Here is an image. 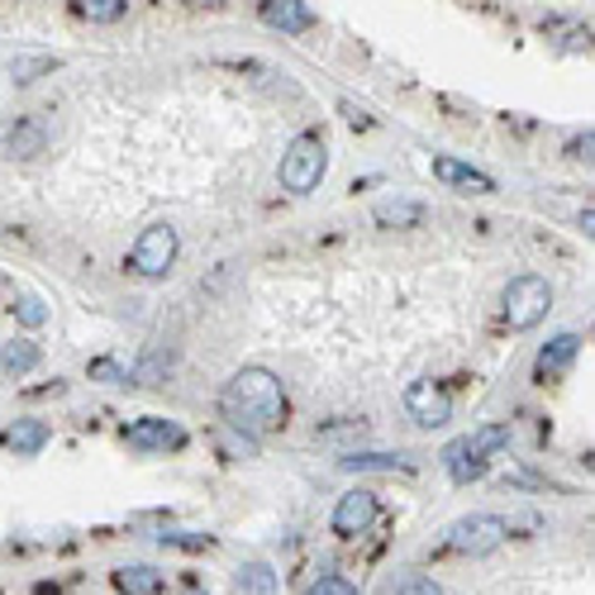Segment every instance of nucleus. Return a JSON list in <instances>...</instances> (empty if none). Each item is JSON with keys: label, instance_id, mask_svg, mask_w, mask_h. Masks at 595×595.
Listing matches in <instances>:
<instances>
[{"label": "nucleus", "instance_id": "obj_22", "mask_svg": "<svg viewBox=\"0 0 595 595\" xmlns=\"http://www.w3.org/2000/svg\"><path fill=\"white\" fill-rule=\"evenodd\" d=\"M305 595H358V586L343 582V576H319V582L305 591Z\"/></svg>", "mask_w": 595, "mask_h": 595}, {"label": "nucleus", "instance_id": "obj_20", "mask_svg": "<svg viewBox=\"0 0 595 595\" xmlns=\"http://www.w3.org/2000/svg\"><path fill=\"white\" fill-rule=\"evenodd\" d=\"M82 10L91 14L95 24H115L120 14L129 10V0H82Z\"/></svg>", "mask_w": 595, "mask_h": 595}, {"label": "nucleus", "instance_id": "obj_13", "mask_svg": "<svg viewBox=\"0 0 595 595\" xmlns=\"http://www.w3.org/2000/svg\"><path fill=\"white\" fill-rule=\"evenodd\" d=\"M43 443H48L43 420H14L6 429V448H14V458H34V453H43Z\"/></svg>", "mask_w": 595, "mask_h": 595}, {"label": "nucleus", "instance_id": "obj_8", "mask_svg": "<svg viewBox=\"0 0 595 595\" xmlns=\"http://www.w3.org/2000/svg\"><path fill=\"white\" fill-rule=\"evenodd\" d=\"M124 439H129V448H139V453H167V448L186 443V429L176 420H163V414H148V420L129 424Z\"/></svg>", "mask_w": 595, "mask_h": 595}, {"label": "nucleus", "instance_id": "obj_14", "mask_svg": "<svg viewBox=\"0 0 595 595\" xmlns=\"http://www.w3.org/2000/svg\"><path fill=\"white\" fill-rule=\"evenodd\" d=\"M167 576L153 572V567H120L115 572V591L120 595H163Z\"/></svg>", "mask_w": 595, "mask_h": 595}, {"label": "nucleus", "instance_id": "obj_10", "mask_svg": "<svg viewBox=\"0 0 595 595\" xmlns=\"http://www.w3.org/2000/svg\"><path fill=\"white\" fill-rule=\"evenodd\" d=\"M433 176L448 186H458V191H472V196H486V191H495V182L481 167H468V163H458V157H433Z\"/></svg>", "mask_w": 595, "mask_h": 595}, {"label": "nucleus", "instance_id": "obj_23", "mask_svg": "<svg viewBox=\"0 0 595 595\" xmlns=\"http://www.w3.org/2000/svg\"><path fill=\"white\" fill-rule=\"evenodd\" d=\"M396 595H443V586H433V576H406Z\"/></svg>", "mask_w": 595, "mask_h": 595}, {"label": "nucleus", "instance_id": "obj_15", "mask_svg": "<svg viewBox=\"0 0 595 595\" xmlns=\"http://www.w3.org/2000/svg\"><path fill=\"white\" fill-rule=\"evenodd\" d=\"M420 219H424L420 201H381L377 205V224H381V229H414Z\"/></svg>", "mask_w": 595, "mask_h": 595}, {"label": "nucleus", "instance_id": "obj_21", "mask_svg": "<svg viewBox=\"0 0 595 595\" xmlns=\"http://www.w3.org/2000/svg\"><path fill=\"white\" fill-rule=\"evenodd\" d=\"M163 548H191V553H201V548H215V538L211 534H163Z\"/></svg>", "mask_w": 595, "mask_h": 595}, {"label": "nucleus", "instance_id": "obj_11", "mask_svg": "<svg viewBox=\"0 0 595 595\" xmlns=\"http://www.w3.org/2000/svg\"><path fill=\"white\" fill-rule=\"evenodd\" d=\"M263 20L281 34H305L315 24V10L305 0H263Z\"/></svg>", "mask_w": 595, "mask_h": 595}, {"label": "nucleus", "instance_id": "obj_12", "mask_svg": "<svg viewBox=\"0 0 595 595\" xmlns=\"http://www.w3.org/2000/svg\"><path fill=\"white\" fill-rule=\"evenodd\" d=\"M576 352H582V334H557V339H553L548 348H543V352H538V362H534V367H538V377H557V372H567Z\"/></svg>", "mask_w": 595, "mask_h": 595}, {"label": "nucleus", "instance_id": "obj_26", "mask_svg": "<svg viewBox=\"0 0 595 595\" xmlns=\"http://www.w3.org/2000/svg\"><path fill=\"white\" fill-rule=\"evenodd\" d=\"M91 377H101V381H110V386H124L129 381V372L120 362H91Z\"/></svg>", "mask_w": 595, "mask_h": 595}, {"label": "nucleus", "instance_id": "obj_6", "mask_svg": "<svg viewBox=\"0 0 595 595\" xmlns=\"http://www.w3.org/2000/svg\"><path fill=\"white\" fill-rule=\"evenodd\" d=\"M510 524L501 514H468V520H458L448 529V548L462 553V557H481V553H495L505 543Z\"/></svg>", "mask_w": 595, "mask_h": 595}, {"label": "nucleus", "instance_id": "obj_17", "mask_svg": "<svg viewBox=\"0 0 595 595\" xmlns=\"http://www.w3.org/2000/svg\"><path fill=\"white\" fill-rule=\"evenodd\" d=\"M39 367V348L29 343V339H14L0 348V372H10V377H24V372H34Z\"/></svg>", "mask_w": 595, "mask_h": 595}, {"label": "nucleus", "instance_id": "obj_5", "mask_svg": "<svg viewBox=\"0 0 595 595\" xmlns=\"http://www.w3.org/2000/svg\"><path fill=\"white\" fill-rule=\"evenodd\" d=\"M176 248H182V244H176V229H172V224H153V229L139 234L134 253H129V267H134L143 281H157V277H167V271H172Z\"/></svg>", "mask_w": 595, "mask_h": 595}, {"label": "nucleus", "instance_id": "obj_19", "mask_svg": "<svg viewBox=\"0 0 595 595\" xmlns=\"http://www.w3.org/2000/svg\"><path fill=\"white\" fill-rule=\"evenodd\" d=\"M10 148L20 153V157H34V153L43 148V129H39V124H20V129L10 134Z\"/></svg>", "mask_w": 595, "mask_h": 595}, {"label": "nucleus", "instance_id": "obj_16", "mask_svg": "<svg viewBox=\"0 0 595 595\" xmlns=\"http://www.w3.org/2000/svg\"><path fill=\"white\" fill-rule=\"evenodd\" d=\"M343 472H410V458H391V453H348L339 458Z\"/></svg>", "mask_w": 595, "mask_h": 595}, {"label": "nucleus", "instance_id": "obj_25", "mask_svg": "<svg viewBox=\"0 0 595 595\" xmlns=\"http://www.w3.org/2000/svg\"><path fill=\"white\" fill-rule=\"evenodd\" d=\"M53 58H29V62H14V82H34V72H48Z\"/></svg>", "mask_w": 595, "mask_h": 595}, {"label": "nucleus", "instance_id": "obj_7", "mask_svg": "<svg viewBox=\"0 0 595 595\" xmlns=\"http://www.w3.org/2000/svg\"><path fill=\"white\" fill-rule=\"evenodd\" d=\"M406 410H410L414 424L443 429L448 420H453V396H448L439 381H414L410 391H406Z\"/></svg>", "mask_w": 595, "mask_h": 595}, {"label": "nucleus", "instance_id": "obj_27", "mask_svg": "<svg viewBox=\"0 0 595 595\" xmlns=\"http://www.w3.org/2000/svg\"><path fill=\"white\" fill-rule=\"evenodd\" d=\"M186 595H205V591H186Z\"/></svg>", "mask_w": 595, "mask_h": 595}, {"label": "nucleus", "instance_id": "obj_24", "mask_svg": "<svg viewBox=\"0 0 595 595\" xmlns=\"http://www.w3.org/2000/svg\"><path fill=\"white\" fill-rule=\"evenodd\" d=\"M20 319H24V325H29V329H39V325H43V319H48V310H43V300H34V296H24V300H20Z\"/></svg>", "mask_w": 595, "mask_h": 595}, {"label": "nucleus", "instance_id": "obj_18", "mask_svg": "<svg viewBox=\"0 0 595 595\" xmlns=\"http://www.w3.org/2000/svg\"><path fill=\"white\" fill-rule=\"evenodd\" d=\"M238 591L244 595H277V572L267 562H244L238 567Z\"/></svg>", "mask_w": 595, "mask_h": 595}, {"label": "nucleus", "instance_id": "obj_2", "mask_svg": "<svg viewBox=\"0 0 595 595\" xmlns=\"http://www.w3.org/2000/svg\"><path fill=\"white\" fill-rule=\"evenodd\" d=\"M505 439H510V429H505V424H486V429L468 433V439H453V443L443 448V468H448V476H453L458 486H468L472 476L486 472L491 453H495V448H501Z\"/></svg>", "mask_w": 595, "mask_h": 595}, {"label": "nucleus", "instance_id": "obj_9", "mask_svg": "<svg viewBox=\"0 0 595 595\" xmlns=\"http://www.w3.org/2000/svg\"><path fill=\"white\" fill-rule=\"evenodd\" d=\"M372 520H377V495H372V491H362V486H358V491H348L343 501L334 505V534H339V538H358Z\"/></svg>", "mask_w": 595, "mask_h": 595}, {"label": "nucleus", "instance_id": "obj_3", "mask_svg": "<svg viewBox=\"0 0 595 595\" xmlns=\"http://www.w3.org/2000/svg\"><path fill=\"white\" fill-rule=\"evenodd\" d=\"M325 167H329V153L325 143H319V134H300L291 139V148L281 153V186L296 191V196H305V191H315L319 182H325Z\"/></svg>", "mask_w": 595, "mask_h": 595}, {"label": "nucleus", "instance_id": "obj_4", "mask_svg": "<svg viewBox=\"0 0 595 595\" xmlns=\"http://www.w3.org/2000/svg\"><path fill=\"white\" fill-rule=\"evenodd\" d=\"M501 305H505V325H510V329H534L538 319L553 310V286L529 271V277H514V281L505 286Z\"/></svg>", "mask_w": 595, "mask_h": 595}, {"label": "nucleus", "instance_id": "obj_1", "mask_svg": "<svg viewBox=\"0 0 595 595\" xmlns=\"http://www.w3.org/2000/svg\"><path fill=\"white\" fill-rule=\"evenodd\" d=\"M219 414L229 420V429L257 439V433H271L286 424V391L267 367H244L219 391Z\"/></svg>", "mask_w": 595, "mask_h": 595}]
</instances>
